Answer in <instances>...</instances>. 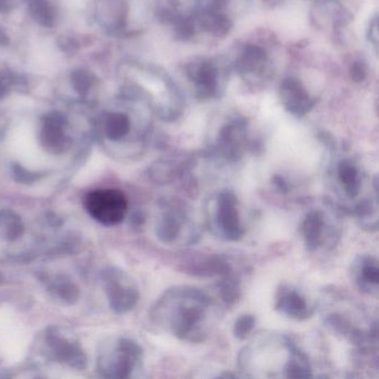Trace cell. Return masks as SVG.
Instances as JSON below:
<instances>
[{
    "label": "cell",
    "mask_w": 379,
    "mask_h": 379,
    "mask_svg": "<svg viewBox=\"0 0 379 379\" xmlns=\"http://www.w3.org/2000/svg\"><path fill=\"white\" fill-rule=\"evenodd\" d=\"M230 68L248 86L255 88L265 86L274 75L271 55L265 47L257 43L242 46L230 63Z\"/></svg>",
    "instance_id": "cell-6"
},
{
    "label": "cell",
    "mask_w": 379,
    "mask_h": 379,
    "mask_svg": "<svg viewBox=\"0 0 379 379\" xmlns=\"http://www.w3.org/2000/svg\"><path fill=\"white\" fill-rule=\"evenodd\" d=\"M47 356L59 364L83 370L87 365L86 355L73 338L63 334L61 328H49L45 336Z\"/></svg>",
    "instance_id": "cell-10"
},
{
    "label": "cell",
    "mask_w": 379,
    "mask_h": 379,
    "mask_svg": "<svg viewBox=\"0 0 379 379\" xmlns=\"http://www.w3.org/2000/svg\"><path fill=\"white\" fill-rule=\"evenodd\" d=\"M187 214L180 206L168 204L162 208L160 218L157 219L156 236L165 245L176 243L187 226Z\"/></svg>",
    "instance_id": "cell-15"
},
{
    "label": "cell",
    "mask_w": 379,
    "mask_h": 379,
    "mask_svg": "<svg viewBox=\"0 0 379 379\" xmlns=\"http://www.w3.org/2000/svg\"><path fill=\"white\" fill-rule=\"evenodd\" d=\"M218 294L226 306H233L240 297V281L234 271L220 276L217 283Z\"/></svg>",
    "instance_id": "cell-23"
},
{
    "label": "cell",
    "mask_w": 379,
    "mask_h": 379,
    "mask_svg": "<svg viewBox=\"0 0 379 379\" xmlns=\"http://www.w3.org/2000/svg\"><path fill=\"white\" fill-rule=\"evenodd\" d=\"M89 215L104 226L122 223L128 212V200L118 190H96L89 192L85 199Z\"/></svg>",
    "instance_id": "cell-8"
},
{
    "label": "cell",
    "mask_w": 379,
    "mask_h": 379,
    "mask_svg": "<svg viewBox=\"0 0 379 379\" xmlns=\"http://www.w3.org/2000/svg\"><path fill=\"white\" fill-rule=\"evenodd\" d=\"M279 98L284 108L296 117L306 116L317 104V99L309 93L306 86L293 76L286 77L281 81Z\"/></svg>",
    "instance_id": "cell-12"
},
{
    "label": "cell",
    "mask_w": 379,
    "mask_h": 379,
    "mask_svg": "<svg viewBox=\"0 0 379 379\" xmlns=\"http://www.w3.org/2000/svg\"><path fill=\"white\" fill-rule=\"evenodd\" d=\"M150 316L157 326L188 343L205 341L216 318L212 298L192 286L167 289L155 303Z\"/></svg>",
    "instance_id": "cell-1"
},
{
    "label": "cell",
    "mask_w": 379,
    "mask_h": 379,
    "mask_svg": "<svg viewBox=\"0 0 379 379\" xmlns=\"http://www.w3.org/2000/svg\"><path fill=\"white\" fill-rule=\"evenodd\" d=\"M48 289L53 298H56L61 303H66V305H73V303H76L79 296H81L78 287L73 281L63 279V277H58V279H55L51 281Z\"/></svg>",
    "instance_id": "cell-22"
},
{
    "label": "cell",
    "mask_w": 379,
    "mask_h": 379,
    "mask_svg": "<svg viewBox=\"0 0 379 379\" xmlns=\"http://www.w3.org/2000/svg\"><path fill=\"white\" fill-rule=\"evenodd\" d=\"M274 184H275L276 187L279 188V190H281V192H283L284 194L289 192V182H286L283 177H279V176L274 177Z\"/></svg>",
    "instance_id": "cell-31"
},
{
    "label": "cell",
    "mask_w": 379,
    "mask_h": 379,
    "mask_svg": "<svg viewBox=\"0 0 379 379\" xmlns=\"http://www.w3.org/2000/svg\"><path fill=\"white\" fill-rule=\"evenodd\" d=\"M249 145L247 120L239 115H230L218 127L208 144L207 152L218 162L235 164L243 158Z\"/></svg>",
    "instance_id": "cell-4"
},
{
    "label": "cell",
    "mask_w": 379,
    "mask_h": 379,
    "mask_svg": "<svg viewBox=\"0 0 379 379\" xmlns=\"http://www.w3.org/2000/svg\"><path fill=\"white\" fill-rule=\"evenodd\" d=\"M13 176L16 182H23V184H33L36 180L43 177V175L27 170L26 168L21 167V165H15L13 167Z\"/></svg>",
    "instance_id": "cell-28"
},
{
    "label": "cell",
    "mask_w": 379,
    "mask_h": 379,
    "mask_svg": "<svg viewBox=\"0 0 379 379\" xmlns=\"http://www.w3.org/2000/svg\"><path fill=\"white\" fill-rule=\"evenodd\" d=\"M367 37H368L369 43L374 46L375 51H377V48H378V19H377V16H375L369 24Z\"/></svg>",
    "instance_id": "cell-30"
},
{
    "label": "cell",
    "mask_w": 379,
    "mask_h": 379,
    "mask_svg": "<svg viewBox=\"0 0 379 379\" xmlns=\"http://www.w3.org/2000/svg\"><path fill=\"white\" fill-rule=\"evenodd\" d=\"M256 325V317L251 313H245L236 319L233 327V334L239 341H244L253 333Z\"/></svg>",
    "instance_id": "cell-25"
},
{
    "label": "cell",
    "mask_w": 379,
    "mask_h": 379,
    "mask_svg": "<svg viewBox=\"0 0 379 379\" xmlns=\"http://www.w3.org/2000/svg\"><path fill=\"white\" fill-rule=\"evenodd\" d=\"M109 306L116 313H126L140 301V291L135 281L118 268H108L103 274Z\"/></svg>",
    "instance_id": "cell-9"
},
{
    "label": "cell",
    "mask_w": 379,
    "mask_h": 379,
    "mask_svg": "<svg viewBox=\"0 0 379 379\" xmlns=\"http://www.w3.org/2000/svg\"><path fill=\"white\" fill-rule=\"evenodd\" d=\"M184 73L196 98L209 101L225 94L232 68L223 59L197 57L185 65Z\"/></svg>",
    "instance_id": "cell-3"
},
{
    "label": "cell",
    "mask_w": 379,
    "mask_h": 379,
    "mask_svg": "<svg viewBox=\"0 0 379 379\" xmlns=\"http://www.w3.org/2000/svg\"><path fill=\"white\" fill-rule=\"evenodd\" d=\"M351 279L357 289L368 295H376L379 289V266L374 256L364 255L356 258L351 266Z\"/></svg>",
    "instance_id": "cell-17"
},
{
    "label": "cell",
    "mask_w": 379,
    "mask_h": 379,
    "mask_svg": "<svg viewBox=\"0 0 379 379\" xmlns=\"http://www.w3.org/2000/svg\"><path fill=\"white\" fill-rule=\"evenodd\" d=\"M190 158H186V160L180 158L177 160H158L150 167V177L158 184H170L176 178L182 176L186 168L190 167Z\"/></svg>",
    "instance_id": "cell-18"
},
{
    "label": "cell",
    "mask_w": 379,
    "mask_h": 379,
    "mask_svg": "<svg viewBox=\"0 0 379 379\" xmlns=\"http://www.w3.org/2000/svg\"><path fill=\"white\" fill-rule=\"evenodd\" d=\"M132 220L134 225L142 226L145 223V216L142 215V212H137L133 216Z\"/></svg>",
    "instance_id": "cell-32"
},
{
    "label": "cell",
    "mask_w": 379,
    "mask_h": 379,
    "mask_svg": "<svg viewBox=\"0 0 379 379\" xmlns=\"http://www.w3.org/2000/svg\"><path fill=\"white\" fill-rule=\"evenodd\" d=\"M238 205L237 196L229 190H220L210 202L208 225L217 237L238 242L245 235Z\"/></svg>",
    "instance_id": "cell-5"
},
{
    "label": "cell",
    "mask_w": 379,
    "mask_h": 379,
    "mask_svg": "<svg viewBox=\"0 0 379 379\" xmlns=\"http://www.w3.org/2000/svg\"><path fill=\"white\" fill-rule=\"evenodd\" d=\"M276 311L295 321H306L315 313V307L299 289L289 284H281L275 296Z\"/></svg>",
    "instance_id": "cell-13"
},
{
    "label": "cell",
    "mask_w": 379,
    "mask_h": 379,
    "mask_svg": "<svg viewBox=\"0 0 379 379\" xmlns=\"http://www.w3.org/2000/svg\"><path fill=\"white\" fill-rule=\"evenodd\" d=\"M331 175L334 177L337 192H341L348 202H355V205L357 198L362 194L365 182V175L360 165L351 157H341L331 167Z\"/></svg>",
    "instance_id": "cell-11"
},
{
    "label": "cell",
    "mask_w": 379,
    "mask_h": 379,
    "mask_svg": "<svg viewBox=\"0 0 379 379\" xmlns=\"http://www.w3.org/2000/svg\"><path fill=\"white\" fill-rule=\"evenodd\" d=\"M134 120L126 112L109 113L104 120V132L112 142L123 140L132 133Z\"/></svg>",
    "instance_id": "cell-20"
},
{
    "label": "cell",
    "mask_w": 379,
    "mask_h": 379,
    "mask_svg": "<svg viewBox=\"0 0 379 379\" xmlns=\"http://www.w3.org/2000/svg\"><path fill=\"white\" fill-rule=\"evenodd\" d=\"M230 0H195L196 11H206V13L226 14Z\"/></svg>",
    "instance_id": "cell-27"
},
{
    "label": "cell",
    "mask_w": 379,
    "mask_h": 379,
    "mask_svg": "<svg viewBox=\"0 0 379 379\" xmlns=\"http://www.w3.org/2000/svg\"><path fill=\"white\" fill-rule=\"evenodd\" d=\"M315 13V21H318L319 25L331 24L334 29L341 28L351 19V16L336 0H323L317 5Z\"/></svg>",
    "instance_id": "cell-19"
},
{
    "label": "cell",
    "mask_w": 379,
    "mask_h": 379,
    "mask_svg": "<svg viewBox=\"0 0 379 379\" xmlns=\"http://www.w3.org/2000/svg\"><path fill=\"white\" fill-rule=\"evenodd\" d=\"M328 223L326 215L321 209H311L301 222V232L307 251H318L327 242Z\"/></svg>",
    "instance_id": "cell-16"
},
{
    "label": "cell",
    "mask_w": 379,
    "mask_h": 379,
    "mask_svg": "<svg viewBox=\"0 0 379 379\" xmlns=\"http://www.w3.org/2000/svg\"><path fill=\"white\" fill-rule=\"evenodd\" d=\"M93 83H94V77L88 71L79 69V71H73L71 75V84H73V89L81 96H85L90 90Z\"/></svg>",
    "instance_id": "cell-26"
},
{
    "label": "cell",
    "mask_w": 379,
    "mask_h": 379,
    "mask_svg": "<svg viewBox=\"0 0 379 379\" xmlns=\"http://www.w3.org/2000/svg\"><path fill=\"white\" fill-rule=\"evenodd\" d=\"M25 233L21 216L11 209H0V240L15 242Z\"/></svg>",
    "instance_id": "cell-21"
},
{
    "label": "cell",
    "mask_w": 379,
    "mask_h": 379,
    "mask_svg": "<svg viewBox=\"0 0 379 379\" xmlns=\"http://www.w3.org/2000/svg\"><path fill=\"white\" fill-rule=\"evenodd\" d=\"M349 73H351V79L355 83H362L368 76V67H367L366 61L363 59H356L353 61L349 68Z\"/></svg>",
    "instance_id": "cell-29"
},
{
    "label": "cell",
    "mask_w": 379,
    "mask_h": 379,
    "mask_svg": "<svg viewBox=\"0 0 379 379\" xmlns=\"http://www.w3.org/2000/svg\"><path fill=\"white\" fill-rule=\"evenodd\" d=\"M31 16L39 25L51 27L55 19V13L47 0H31L29 1Z\"/></svg>",
    "instance_id": "cell-24"
},
{
    "label": "cell",
    "mask_w": 379,
    "mask_h": 379,
    "mask_svg": "<svg viewBox=\"0 0 379 379\" xmlns=\"http://www.w3.org/2000/svg\"><path fill=\"white\" fill-rule=\"evenodd\" d=\"M67 119L61 113L53 112L43 117L41 140L43 148L53 155L67 152L71 138L66 135Z\"/></svg>",
    "instance_id": "cell-14"
},
{
    "label": "cell",
    "mask_w": 379,
    "mask_h": 379,
    "mask_svg": "<svg viewBox=\"0 0 379 379\" xmlns=\"http://www.w3.org/2000/svg\"><path fill=\"white\" fill-rule=\"evenodd\" d=\"M138 68L144 84L127 85L123 95L142 101L164 122L172 123L180 118L184 112V96L172 77L157 67Z\"/></svg>",
    "instance_id": "cell-2"
},
{
    "label": "cell",
    "mask_w": 379,
    "mask_h": 379,
    "mask_svg": "<svg viewBox=\"0 0 379 379\" xmlns=\"http://www.w3.org/2000/svg\"><path fill=\"white\" fill-rule=\"evenodd\" d=\"M142 347L136 341L119 338L108 354L103 353L98 358V369L107 378H129L140 370L142 365Z\"/></svg>",
    "instance_id": "cell-7"
}]
</instances>
